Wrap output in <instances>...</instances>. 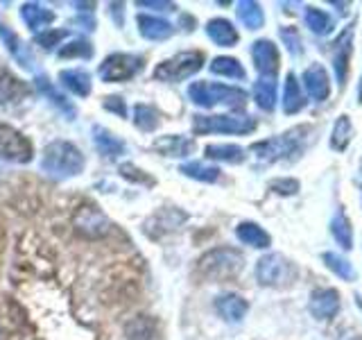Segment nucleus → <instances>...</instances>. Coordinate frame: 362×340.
I'll return each instance as SVG.
<instances>
[{
  "mask_svg": "<svg viewBox=\"0 0 362 340\" xmlns=\"http://www.w3.org/2000/svg\"><path fill=\"white\" fill-rule=\"evenodd\" d=\"M21 18L25 21V26H28L32 32H37V34H39L41 28H48L50 23L54 21V11L45 9V7L39 5V3H25V5L21 7Z\"/></svg>",
  "mask_w": 362,
  "mask_h": 340,
  "instance_id": "18",
  "label": "nucleus"
},
{
  "mask_svg": "<svg viewBox=\"0 0 362 340\" xmlns=\"http://www.w3.org/2000/svg\"><path fill=\"white\" fill-rule=\"evenodd\" d=\"M322 261H324V266L328 270H333L339 279H344V281H354L356 279V270H354V266H351V261H346L344 256H339L335 252H324Z\"/></svg>",
  "mask_w": 362,
  "mask_h": 340,
  "instance_id": "34",
  "label": "nucleus"
},
{
  "mask_svg": "<svg viewBox=\"0 0 362 340\" xmlns=\"http://www.w3.org/2000/svg\"><path fill=\"white\" fill-rule=\"evenodd\" d=\"M305 26H308L315 34H328L333 30V18L322 9L308 7L305 9Z\"/></svg>",
  "mask_w": 362,
  "mask_h": 340,
  "instance_id": "35",
  "label": "nucleus"
},
{
  "mask_svg": "<svg viewBox=\"0 0 362 340\" xmlns=\"http://www.w3.org/2000/svg\"><path fill=\"white\" fill-rule=\"evenodd\" d=\"M256 130V120L249 116H192L195 134H249Z\"/></svg>",
  "mask_w": 362,
  "mask_h": 340,
  "instance_id": "6",
  "label": "nucleus"
},
{
  "mask_svg": "<svg viewBox=\"0 0 362 340\" xmlns=\"http://www.w3.org/2000/svg\"><path fill=\"white\" fill-rule=\"evenodd\" d=\"M120 175L124 179H129V181H139V184H145V186H152L154 184V179L152 177H147L141 168H136L132 164H122L120 166Z\"/></svg>",
  "mask_w": 362,
  "mask_h": 340,
  "instance_id": "40",
  "label": "nucleus"
},
{
  "mask_svg": "<svg viewBox=\"0 0 362 340\" xmlns=\"http://www.w3.org/2000/svg\"><path fill=\"white\" fill-rule=\"evenodd\" d=\"M32 143L11 125L0 123V159L11 164H28L32 162Z\"/></svg>",
  "mask_w": 362,
  "mask_h": 340,
  "instance_id": "9",
  "label": "nucleus"
},
{
  "mask_svg": "<svg viewBox=\"0 0 362 340\" xmlns=\"http://www.w3.org/2000/svg\"><path fill=\"white\" fill-rule=\"evenodd\" d=\"M206 157L209 159H215V162H224V164H243L245 162V150L240 145H233V143H213V145H206Z\"/></svg>",
  "mask_w": 362,
  "mask_h": 340,
  "instance_id": "27",
  "label": "nucleus"
},
{
  "mask_svg": "<svg viewBox=\"0 0 362 340\" xmlns=\"http://www.w3.org/2000/svg\"><path fill=\"white\" fill-rule=\"evenodd\" d=\"M93 143L98 147L100 154H105L107 159H116L124 152V141H120L118 136H113L107 128H93Z\"/></svg>",
  "mask_w": 362,
  "mask_h": 340,
  "instance_id": "22",
  "label": "nucleus"
},
{
  "mask_svg": "<svg viewBox=\"0 0 362 340\" xmlns=\"http://www.w3.org/2000/svg\"><path fill=\"white\" fill-rule=\"evenodd\" d=\"M281 39L286 41V45H288V50L292 52V55H301V37H299V32L294 30V28H283L281 30Z\"/></svg>",
  "mask_w": 362,
  "mask_h": 340,
  "instance_id": "42",
  "label": "nucleus"
},
{
  "mask_svg": "<svg viewBox=\"0 0 362 340\" xmlns=\"http://www.w3.org/2000/svg\"><path fill=\"white\" fill-rule=\"evenodd\" d=\"M339 311V293L335 288H317L310 295V313L317 320H331Z\"/></svg>",
  "mask_w": 362,
  "mask_h": 340,
  "instance_id": "13",
  "label": "nucleus"
},
{
  "mask_svg": "<svg viewBox=\"0 0 362 340\" xmlns=\"http://www.w3.org/2000/svg\"><path fill=\"white\" fill-rule=\"evenodd\" d=\"M303 86L308 91V96L317 102H324L331 96V79L322 64H310L303 71Z\"/></svg>",
  "mask_w": 362,
  "mask_h": 340,
  "instance_id": "12",
  "label": "nucleus"
},
{
  "mask_svg": "<svg viewBox=\"0 0 362 340\" xmlns=\"http://www.w3.org/2000/svg\"><path fill=\"white\" fill-rule=\"evenodd\" d=\"M202 66H204L202 52H195V50L179 52L154 68V79H158V82H181V79H188L195 73H199Z\"/></svg>",
  "mask_w": 362,
  "mask_h": 340,
  "instance_id": "5",
  "label": "nucleus"
},
{
  "mask_svg": "<svg viewBox=\"0 0 362 340\" xmlns=\"http://www.w3.org/2000/svg\"><path fill=\"white\" fill-rule=\"evenodd\" d=\"M215 311H218L224 320L240 322L249 311V304L240 298V295L229 293V295H220V298L215 300Z\"/></svg>",
  "mask_w": 362,
  "mask_h": 340,
  "instance_id": "17",
  "label": "nucleus"
},
{
  "mask_svg": "<svg viewBox=\"0 0 362 340\" xmlns=\"http://www.w3.org/2000/svg\"><path fill=\"white\" fill-rule=\"evenodd\" d=\"M136 26H139V32L143 34V37L150 39V41H163V39H170L175 34L173 23H168L165 18L147 16V14H141L139 18H136Z\"/></svg>",
  "mask_w": 362,
  "mask_h": 340,
  "instance_id": "15",
  "label": "nucleus"
},
{
  "mask_svg": "<svg viewBox=\"0 0 362 340\" xmlns=\"http://www.w3.org/2000/svg\"><path fill=\"white\" fill-rule=\"evenodd\" d=\"M139 7H147V9H156V11H175V3H165V0H139L136 3Z\"/></svg>",
  "mask_w": 362,
  "mask_h": 340,
  "instance_id": "44",
  "label": "nucleus"
},
{
  "mask_svg": "<svg viewBox=\"0 0 362 340\" xmlns=\"http://www.w3.org/2000/svg\"><path fill=\"white\" fill-rule=\"evenodd\" d=\"M269 188L279 193V196H294L299 191V181L297 179H290V177H283V179H274L269 184Z\"/></svg>",
  "mask_w": 362,
  "mask_h": 340,
  "instance_id": "41",
  "label": "nucleus"
},
{
  "mask_svg": "<svg viewBox=\"0 0 362 340\" xmlns=\"http://www.w3.org/2000/svg\"><path fill=\"white\" fill-rule=\"evenodd\" d=\"M152 147L156 152H161L163 157H186L195 150V141L186 139V136H181V134H165L161 139H156Z\"/></svg>",
  "mask_w": 362,
  "mask_h": 340,
  "instance_id": "14",
  "label": "nucleus"
},
{
  "mask_svg": "<svg viewBox=\"0 0 362 340\" xmlns=\"http://www.w3.org/2000/svg\"><path fill=\"white\" fill-rule=\"evenodd\" d=\"M305 107V98L301 94V86L297 77L292 73L286 77V89H283V111L286 113H297Z\"/></svg>",
  "mask_w": 362,
  "mask_h": 340,
  "instance_id": "28",
  "label": "nucleus"
},
{
  "mask_svg": "<svg viewBox=\"0 0 362 340\" xmlns=\"http://www.w3.org/2000/svg\"><path fill=\"white\" fill-rule=\"evenodd\" d=\"M134 125L143 132H154L158 125V111L150 105H136L134 107Z\"/></svg>",
  "mask_w": 362,
  "mask_h": 340,
  "instance_id": "36",
  "label": "nucleus"
},
{
  "mask_svg": "<svg viewBox=\"0 0 362 340\" xmlns=\"http://www.w3.org/2000/svg\"><path fill=\"white\" fill-rule=\"evenodd\" d=\"M62 60H71V57H79V60H90L93 57V45L86 39H73L71 43H66L64 48H59Z\"/></svg>",
  "mask_w": 362,
  "mask_h": 340,
  "instance_id": "38",
  "label": "nucleus"
},
{
  "mask_svg": "<svg viewBox=\"0 0 362 340\" xmlns=\"http://www.w3.org/2000/svg\"><path fill=\"white\" fill-rule=\"evenodd\" d=\"M73 222L79 232H82L84 236H90V238L107 234V230H109L107 215L102 213L98 207H93V204H84V207H79Z\"/></svg>",
  "mask_w": 362,
  "mask_h": 340,
  "instance_id": "10",
  "label": "nucleus"
},
{
  "mask_svg": "<svg viewBox=\"0 0 362 340\" xmlns=\"http://www.w3.org/2000/svg\"><path fill=\"white\" fill-rule=\"evenodd\" d=\"M188 98L199 107H215L226 105L231 109H240L247 105V94L243 89L224 86V84H211V82H192L188 86Z\"/></svg>",
  "mask_w": 362,
  "mask_h": 340,
  "instance_id": "3",
  "label": "nucleus"
},
{
  "mask_svg": "<svg viewBox=\"0 0 362 340\" xmlns=\"http://www.w3.org/2000/svg\"><path fill=\"white\" fill-rule=\"evenodd\" d=\"M252 60L260 77H274L279 71V50L267 39H258L252 45Z\"/></svg>",
  "mask_w": 362,
  "mask_h": 340,
  "instance_id": "11",
  "label": "nucleus"
},
{
  "mask_svg": "<svg viewBox=\"0 0 362 340\" xmlns=\"http://www.w3.org/2000/svg\"><path fill=\"white\" fill-rule=\"evenodd\" d=\"M105 109H107V111H113V113H116V116H120V118L127 116V107H124L122 98H118V96H109V98L105 100Z\"/></svg>",
  "mask_w": 362,
  "mask_h": 340,
  "instance_id": "43",
  "label": "nucleus"
},
{
  "mask_svg": "<svg viewBox=\"0 0 362 340\" xmlns=\"http://www.w3.org/2000/svg\"><path fill=\"white\" fill-rule=\"evenodd\" d=\"M141 68H143L141 57L116 52V55H109L107 60L100 64L98 73L105 82H124V79H132L134 75H139Z\"/></svg>",
  "mask_w": 362,
  "mask_h": 340,
  "instance_id": "8",
  "label": "nucleus"
},
{
  "mask_svg": "<svg viewBox=\"0 0 362 340\" xmlns=\"http://www.w3.org/2000/svg\"><path fill=\"white\" fill-rule=\"evenodd\" d=\"M238 18H240V23L247 28V30H260L265 23V14L263 9H260L258 3H254V0H243V3H238Z\"/></svg>",
  "mask_w": 362,
  "mask_h": 340,
  "instance_id": "29",
  "label": "nucleus"
},
{
  "mask_svg": "<svg viewBox=\"0 0 362 340\" xmlns=\"http://www.w3.org/2000/svg\"><path fill=\"white\" fill-rule=\"evenodd\" d=\"M127 336L129 340H154L156 327L150 317H136L127 324Z\"/></svg>",
  "mask_w": 362,
  "mask_h": 340,
  "instance_id": "37",
  "label": "nucleus"
},
{
  "mask_svg": "<svg viewBox=\"0 0 362 340\" xmlns=\"http://www.w3.org/2000/svg\"><path fill=\"white\" fill-rule=\"evenodd\" d=\"M59 79L62 84L73 91L75 96L79 98H86L90 94V75L86 71H82V68H71V71H62L59 73Z\"/></svg>",
  "mask_w": 362,
  "mask_h": 340,
  "instance_id": "25",
  "label": "nucleus"
},
{
  "mask_svg": "<svg viewBox=\"0 0 362 340\" xmlns=\"http://www.w3.org/2000/svg\"><path fill=\"white\" fill-rule=\"evenodd\" d=\"M206 34L211 37L213 43L222 45V48H231L238 43V32L233 28V23L226 18H213L206 23Z\"/></svg>",
  "mask_w": 362,
  "mask_h": 340,
  "instance_id": "20",
  "label": "nucleus"
},
{
  "mask_svg": "<svg viewBox=\"0 0 362 340\" xmlns=\"http://www.w3.org/2000/svg\"><path fill=\"white\" fill-rule=\"evenodd\" d=\"M28 94H30V86L23 84L18 77L9 75V73L0 75V107L18 105L21 100H25Z\"/></svg>",
  "mask_w": 362,
  "mask_h": 340,
  "instance_id": "16",
  "label": "nucleus"
},
{
  "mask_svg": "<svg viewBox=\"0 0 362 340\" xmlns=\"http://www.w3.org/2000/svg\"><path fill=\"white\" fill-rule=\"evenodd\" d=\"M256 277L263 286H288L297 277V268L283 254H265L256 266Z\"/></svg>",
  "mask_w": 362,
  "mask_h": 340,
  "instance_id": "7",
  "label": "nucleus"
},
{
  "mask_svg": "<svg viewBox=\"0 0 362 340\" xmlns=\"http://www.w3.org/2000/svg\"><path fill=\"white\" fill-rule=\"evenodd\" d=\"M235 236H238V241H243L245 245H252V247H258V249H265L272 243L269 234L256 222H240V225H238V230H235Z\"/></svg>",
  "mask_w": 362,
  "mask_h": 340,
  "instance_id": "23",
  "label": "nucleus"
},
{
  "mask_svg": "<svg viewBox=\"0 0 362 340\" xmlns=\"http://www.w3.org/2000/svg\"><path fill=\"white\" fill-rule=\"evenodd\" d=\"M351 37H354V30H346V37L342 34V39L337 41V48H335V57H333V66H335V77L339 86L346 84V77H349V62H351Z\"/></svg>",
  "mask_w": 362,
  "mask_h": 340,
  "instance_id": "21",
  "label": "nucleus"
},
{
  "mask_svg": "<svg viewBox=\"0 0 362 340\" xmlns=\"http://www.w3.org/2000/svg\"><path fill=\"white\" fill-rule=\"evenodd\" d=\"M34 82H37V89H39V94H43L45 98H48L52 105L59 109L64 116H68V118H75V107L71 105V102H68V98L62 94V91H57L54 86H52V82L45 75H37V79H34Z\"/></svg>",
  "mask_w": 362,
  "mask_h": 340,
  "instance_id": "19",
  "label": "nucleus"
},
{
  "mask_svg": "<svg viewBox=\"0 0 362 340\" xmlns=\"http://www.w3.org/2000/svg\"><path fill=\"white\" fill-rule=\"evenodd\" d=\"M0 37L5 39V43H7V48H9L11 57H14V60H16L23 68H32V66H34V57H32L30 48L16 37L14 32H9L7 26H3V23H0Z\"/></svg>",
  "mask_w": 362,
  "mask_h": 340,
  "instance_id": "24",
  "label": "nucleus"
},
{
  "mask_svg": "<svg viewBox=\"0 0 362 340\" xmlns=\"http://www.w3.org/2000/svg\"><path fill=\"white\" fill-rule=\"evenodd\" d=\"M211 73L213 75H222V77H231V79H245L247 73L243 64L235 60V57H215L211 62Z\"/></svg>",
  "mask_w": 362,
  "mask_h": 340,
  "instance_id": "31",
  "label": "nucleus"
},
{
  "mask_svg": "<svg viewBox=\"0 0 362 340\" xmlns=\"http://www.w3.org/2000/svg\"><path fill=\"white\" fill-rule=\"evenodd\" d=\"M66 37H68V30H48V32H39L37 37H34V43L41 45L45 50H52L54 45H59Z\"/></svg>",
  "mask_w": 362,
  "mask_h": 340,
  "instance_id": "39",
  "label": "nucleus"
},
{
  "mask_svg": "<svg viewBox=\"0 0 362 340\" xmlns=\"http://www.w3.org/2000/svg\"><path fill=\"white\" fill-rule=\"evenodd\" d=\"M301 134H308V128L301 125V128H294L281 136H274V139L260 141L252 145V152L260 159V162H281V159H288L290 154H294L299 150V145L303 141Z\"/></svg>",
  "mask_w": 362,
  "mask_h": 340,
  "instance_id": "4",
  "label": "nucleus"
},
{
  "mask_svg": "<svg viewBox=\"0 0 362 340\" xmlns=\"http://www.w3.org/2000/svg\"><path fill=\"white\" fill-rule=\"evenodd\" d=\"M331 234L335 241L342 245L344 249H351L354 247V230H351V220L344 211H337L331 220Z\"/></svg>",
  "mask_w": 362,
  "mask_h": 340,
  "instance_id": "30",
  "label": "nucleus"
},
{
  "mask_svg": "<svg viewBox=\"0 0 362 340\" xmlns=\"http://www.w3.org/2000/svg\"><path fill=\"white\" fill-rule=\"evenodd\" d=\"M243 264H245V259L238 249L218 247V249H211V252H206L197 261V272L204 279L222 281V279L235 277L238 272L243 270Z\"/></svg>",
  "mask_w": 362,
  "mask_h": 340,
  "instance_id": "2",
  "label": "nucleus"
},
{
  "mask_svg": "<svg viewBox=\"0 0 362 340\" xmlns=\"http://www.w3.org/2000/svg\"><path fill=\"white\" fill-rule=\"evenodd\" d=\"M41 166L45 173L57 179L75 177L84 170V154L71 141H52L50 145H45Z\"/></svg>",
  "mask_w": 362,
  "mask_h": 340,
  "instance_id": "1",
  "label": "nucleus"
},
{
  "mask_svg": "<svg viewBox=\"0 0 362 340\" xmlns=\"http://www.w3.org/2000/svg\"><path fill=\"white\" fill-rule=\"evenodd\" d=\"M351 136H354V125H351L349 116H339L335 120V128L331 132V147L337 152H342L349 147L351 143Z\"/></svg>",
  "mask_w": 362,
  "mask_h": 340,
  "instance_id": "33",
  "label": "nucleus"
},
{
  "mask_svg": "<svg viewBox=\"0 0 362 340\" xmlns=\"http://www.w3.org/2000/svg\"><path fill=\"white\" fill-rule=\"evenodd\" d=\"M179 173H184L186 177L190 179H197V181H218L220 179V170L213 168V166H206V164H199V162H188V164H181L179 166Z\"/></svg>",
  "mask_w": 362,
  "mask_h": 340,
  "instance_id": "32",
  "label": "nucleus"
},
{
  "mask_svg": "<svg viewBox=\"0 0 362 340\" xmlns=\"http://www.w3.org/2000/svg\"><path fill=\"white\" fill-rule=\"evenodd\" d=\"M254 100L263 111H272L276 107V79L260 77L254 84Z\"/></svg>",
  "mask_w": 362,
  "mask_h": 340,
  "instance_id": "26",
  "label": "nucleus"
},
{
  "mask_svg": "<svg viewBox=\"0 0 362 340\" xmlns=\"http://www.w3.org/2000/svg\"><path fill=\"white\" fill-rule=\"evenodd\" d=\"M358 102H362V79H360V89H358Z\"/></svg>",
  "mask_w": 362,
  "mask_h": 340,
  "instance_id": "45",
  "label": "nucleus"
}]
</instances>
